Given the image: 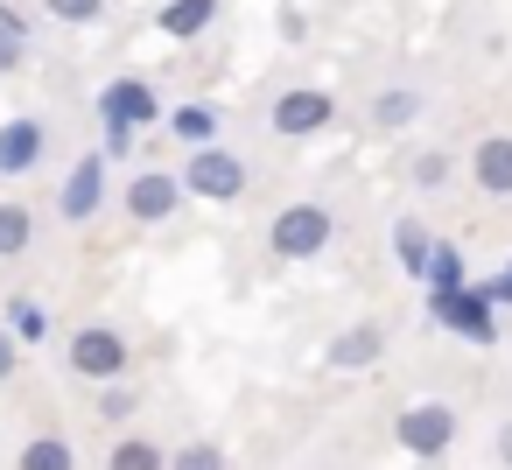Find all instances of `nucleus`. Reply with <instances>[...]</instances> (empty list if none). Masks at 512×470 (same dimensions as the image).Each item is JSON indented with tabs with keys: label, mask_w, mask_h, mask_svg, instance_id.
Masks as SVG:
<instances>
[{
	"label": "nucleus",
	"mask_w": 512,
	"mask_h": 470,
	"mask_svg": "<svg viewBox=\"0 0 512 470\" xmlns=\"http://www.w3.org/2000/svg\"><path fill=\"white\" fill-rule=\"evenodd\" d=\"M106 470H169V456H162V442H148V435H127V442H113Z\"/></svg>",
	"instance_id": "21"
},
{
	"label": "nucleus",
	"mask_w": 512,
	"mask_h": 470,
	"mask_svg": "<svg viewBox=\"0 0 512 470\" xmlns=\"http://www.w3.org/2000/svg\"><path fill=\"white\" fill-rule=\"evenodd\" d=\"M183 197H204V204H239L246 197V162L232 155V148H197L190 162H183Z\"/></svg>",
	"instance_id": "3"
},
{
	"label": "nucleus",
	"mask_w": 512,
	"mask_h": 470,
	"mask_svg": "<svg viewBox=\"0 0 512 470\" xmlns=\"http://www.w3.org/2000/svg\"><path fill=\"white\" fill-rule=\"evenodd\" d=\"M393 442H400L407 456H421V463L449 456V442H456V407H449V400H407L400 421H393Z\"/></svg>",
	"instance_id": "2"
},
{
	"label": "nucleus",
	"mask_w": 512,
	"mask_h": 470,
	"mask_svg": "<svg viewBox=\"0 0 512 470\" xmlns=\"http://www.w3.org/2000/svg\"><path fill=\"white\" fill-rule=\"evenodd\" d=\"M43 155H50V127H43L36 113L0 120V176H29Z\"/></svg>",
	"instance_id": "10"
},
{
	"label": "nucleus",
	"mask_w": 512,
	"mask_h": 470,
	"mask_svg": "<svg viewBox=\"0 0 512 470\" xmlns=\"http://www.w3.org/2000/svg\"><path fill=\"white\" fill-rule=\"evenodd\" d=\"M64 365H71L78 379H92V386H120V379L134 372V344H127L113 323H85V330H71Z\"/></svg>",
	"instance_id": "1"
},
{
	"label": "nucleus",
	"mask_w": 512,
	"mask_h": 470,
	"mask_svg": "<svg viewBox=\"0 0 512 470\" xmlns=\"http://www.w3.org/2000/svg\"><path fill=\"white\" fill-rule=\"evenodd\" d=\"M211 22H218V0H162V8H155V29L169 43H197Z\"/></svg>",
	"instance_id": "13"
},
{
	"label": "nucleus",
	"mask_w": 512,
	"mask_h": 470,
	"mask_svg": "<svg viewBox=\"0 0 512 470\" xmlns=\"http://www.w3.org/2000/svg\"><path fill=\"white\" fill-rule=\"evenodd\" d=\"M330 120H337V99L316 92V85H295V92L274 99V134H281V141H309V134H323Z\"/></svg>",
	"instance_id": "8"
},
{
	"label": "nucleus",
	"mask_w": 512,
	"mask_h": 470,
	"mask_svg": "<svg viewBox=\"0 0 512 470\" xmlns=\"http://www.w3.org/2000/svg\"><path fill=\"white\" fill-rule=\"evenodd\" d=\"M15 372H22V344L8 337V323H0V386H8Z\"/></svg>",
	"instance_id": "27"
},
{
	"label": "nucleus",
	"mask_w": 512,
	"mask_h": 470,
	"mask_svg": "<svg viewBox=\"0 0 512 470\" xmlns=\"http://www.w3.org/2000/svg\"><path fill=\"white\" fill-rule=\"evenodd\" d=\"M169 470H225V449H218V442H183V449L169 456Z\"/></svg>",
	"instance_id": "25"
},
{
	"label": "nucleus",
	"mask_w": 512,
	"mask_h": 470,
	"mask_svg": "<svg viewBox=\"0 0 512 470\" xmlns=\"http://www.w3.org/2000/svg\"><path fill=\"white\" fill-rule=\"evenodd\" d=\"M36 246V211L15 204V197H0V260H22Z\"/></svg>",
	"instance_id": "15"
},
{
	"label": "nucleus",
	"mask_w": 512,
	"mask_h": 470,
	"mask_svg": "<svg viewBox=\"0 0 512 470\" xmlns=\"http://www.w3.org/2000/svg\"><path fill=\"white\" fill-rule=\"evenodd\" d=\"M22 64H29V22H22V8L0 0V78L22 71Z\"/></svg>",
	"instance_id": "20"
},
{
	"label": "nucleus",
	"mask_w": 512,
	"mask_h": 470,
	"mask_svg": "<svg viewBox=\"0 0 512 470\" xmlns=\"http://www.w3.org/2000/svg\"><path fill=\"white\" fill-rule=\"evenodd\" d=\"M449 169H456V162H449L442 148H428V155H414V190H442V183H449Z\"/></svg>",
	"instance_id": "26"
},
{
	"label": "nucleus",
	"mask_w": 512,
	"mask_h": 470,
	"mask_svg": "<svg viewBox=\"0 0 512 470\" xmlns=\"http://www.w3.org/2000/svg\"><path fill=\"white\" fill-rule=\"evenodd\" d=\"M470 176L484 197H512V134H484L470 155Z\"/></svg>",
	"instance_id": "12"
},
{
	"label": "nucleus",
	"mask_w": 512,
	"mask_h": 470,
	"mask_svg": "<svg viewBox=\"0 0 512 470\" xmlns=\"http://www.w3.org/2000/svg\"><path fill=\"white\" fill-rule=\"evenodd\" d=\"M120 204H127L134 225H169V218L183 211V183H176L169 169H141V176L120 190Z\"/></svg>",
	"instance_id": "9"
},
{
	"label": "nucleus",
	"mask_w": 512,
	"mask_h": 470,
	"mask_svg": "<svg viewBox=\"0 0 512 470\" xmlns=\"http://www.w3.org/2000/svg\"><path fill=\"white\" fill-rule=\"evenodd\" d=\"M169 134H176L190 155H197V148H218V113H211V106H176V113H169Z\"/></svg>",
	"instance_id": "18"
},
{
	"label": "nucleus",
	"mask_w": 512,
	"mask_h": 470,
	"mask_svg": "<svg viewBox=\"0 0 512 470\" xmlns=\"http://www.w3.org/2000/svg\"><path fill=\"white\" fill-rule=\"evenodd\" d=\"M386 358V323H351V330H337L330 344H323V365H337V372H365V365H379Z\"/></svg>",
	"instance_id": "11"
},
{
	"label": "nucleus",
	"mask_w": 512,
	"mask_h": 470,
	"mask_svg": "<svg viewBox=\"0 0 512 470\" xmlns=\"http://www.w3.org/2000/svg\"><path fill=\"white\" fill-rule=\"evenodd\" d=\"M449 288H463V253L435 239V260H428V295H449Z\"/></svg>",
	"instance_id": "22"
},
{
	"label": "nucleus",
	"mask_w": 512,
	"mask_h": 470,
	"mask_svg": "<svg viewBox=\"0 0 512 470\" xmlns=\"http://www.w3.org/2000/svg\"><path fill=\"white\" fill-rule=\"evenodd\" d=\"M484 288H491V309H512V267H505L498 281H484Z\"/></svg>",
	"instance_id": "28"
},
{
	"label": "nucleus",
	"mask_w": 512,
	"mask_h": 470,
	"mask_svg": "<svg viewBox=\"0 0 512 470\" xmlns=\"http://www.w3.org/2000/svg\"><path fill=\"white\" fill-rule=\"evenodd\" d=\"M99 204H106V155L92 148V155H78V162H71L64 190H57V218H64V225H92V218H99Z\"/></svg>",
	"instance_id": "5"
},
{
	"label": "nucleus",
	"mask_w": 512,
	"mask_h": 470,
	"mask_svg": "<svg viewBox=\"0 0 512 470\" xmlns=\"http://www.w3.org/2000/svg\"><path fill=\"white\" fill-rule=\"evenodd\" d=\"M498 463H505V470H512V421H505V428H498Z\"/></svg>",
	"instance_id": "29"
},
{
	"label": "nucleus",
	"mask_w": 512,
	"mask_h": 470,
	"mask_svg": "<svg viewBox=\"0 0 512 470\" xmlns=\"http://www.w3.org/2000/svg\"><path fill=\"white\" fill-rule=\"evenodd\" d=\"M0 323H8L15 344H43V337H50V309H43L36 295H8V316H0Z\"/></svg>",
	"instance_id": "16"
},
{
	"label": "nucleus",
	"mask_w": 512,
	"mask_h": 470,
	"mask_svg": "<svg viewBox=\"0 0 512 470\" xmlns=\"http://www.w3.org/2000/svg\"><path fill=\"white\" fill-rule=\"evenodd\" d=\"M330 211L323 204H288V211H274V225H267V246H274V260H316L323 246H330Z\"/></svg>",
	"instance_id": "4"
},
{
	"label": "nucleus",
	"mask_w": 512,
	"mask_h": 470,
	"mask_svg": "<svg viewBox=\"0 0 512 470\" xmlns=\"http://www.w3.org/2000/svg\"><path fill=\"white\" fill-rule=\"evenodd\" d=\"M15 470H78V449L64 435H36V442H22Z\"/></svg>",
	"instance_id": "19"
},
{
	"label": "nucleus",
	"mask_w": 512,
	"mask_h": 470,
	"mask_svg": "<svg viewBox=\"0 0 512 470\" xmlns=\"http://www.w3.org/2000/svg\"><path fill=\"white\" fill-rule=\"evenodd\" d=\"M134 407H141V393L120 379V386H99V421H134Z\"/></svg>",
	"instance_id": "24"
},
{
	"label": "nucleus",
	"mask_w": 512,
	"mask_h": 470,
	"mask_svg": "<svg viewBox=\"0 0 512 470\" xmlns=\"http://www.w3.org/2000/svg\"><path fill=\"white\" fill-rule=\"evenodd\" d=\"M393 260H400V274H407V281H428L435 239H428V225H421V218H393Z\"/></svg>",
	"instance_id": "14"
},
{
	"label": "nucleus",
	"mask_w": 512,
	"mask_h": 470,
	"mask_svg": "<svg viewBox=\"0 0 512 470\" xmlns=\"http://www.w3.org/2000/svg\"><path fill=\"white\" fill-rule=\"evenodd\" d=\"M414 120H421V92L393 85V92L372 99V127H379V134H400V127H414Z\"/></svg>",
	"instance_id": "17"
},
{
	"label": "nucleus",
	"mask_w": 512,
	"mask_h": 470,
	"mask_svg": "<svg viewBox=\"0 0 512 470\" xmlns=\"http://www.w3.org/2000/svg\"><path fill=\"white\" fill-rule=\"evenodd\" d=\"M43 15H50V22H71V29H85V22H99V15H106V0H43Z\"/></svg>",
	"instance_id": "23"
},
{
	"label": "nucleus",
	"mask_w": 512,
	"mask_h": 470,
	"mask_svg": "<svg viewBox=\"0 0 512 470\" xmlns=\"http://www.w3.org/2000/svg\"><path fill=\"white\" fill-rule=\"evenodd\" d=\"M99 120H106V127L141 134V127H155V120H162V99H155V85H148V78H113V85L99 92Z\"/></svg>",
	"instance_id": "7"
},
{
	"label": "nucleus",
	"mask_w": 512,
	"mask_h": 470,
	"mask_svg": "<svg viewBox=\"0 0 512 470\" xmlns=\"http://www.w3.org/2000/svg\"><path fill=\"white\" fill-rule=\"evenodd\" d=\"M435 323H449L456 337L470 344H491L498 337V316H491V288H449V295H428Z\"/></svg>",
	"instance_id": "6"
}]
</instances>
